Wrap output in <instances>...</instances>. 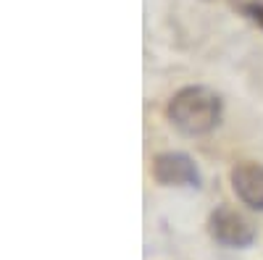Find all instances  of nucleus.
I'll use <instances>...</instances> for the list:
<instances>
[{
  "label": "nucleus",
  "mask_w": 263,
  "mask_h": 260,
  "mask_svg": "<svg viewBox=\"0 0 263 260\" xmlns=\"http://www.w3.org/2000/svg\"><path fill=\"white\" fill-rule=\"evenodd\" d=\"M237 8L242 11L255 27H260L263 29V0H239L237 3Z\"/></svg>",
  "instance_id": "obj_5"
},
{
  "label": "nucleus",
  "mask_w": 263,
  "mask_h": 260,
  "mask_svg": "<svg viewBox=\"0 0 263 260\" xmlns=\"http://www.w3.org/2000/svg\"><path fill=\"white\" fill-rule=\"evenodd\" d=\"M224 103L213 92L211 87L203 84H190L182 87L179 92H174V97L166 105V116L174 124V129H179L187 137H203L221 124Z\"/></svg>",
  "instance_id": "obj_1"
},
{
  "label": "nucleus",
  "mask_w": 263,
  "mask_h": 260,
  "mask_svg": "<svg viewBox=\"0 0 263 260\" xmlns=\"http://www.w3.org/2000/svg\"><path fill=\"white\" fill-rule=\"evenodd\" d=\"M208 234H211L213 242L224 245V247H232V250H245L255 242L253 221L245 218L242 213L229 208V205L216 208L208 215Z\"/></svg>",
  "instance_id": "obj_2"
},
{
  "label": "nucleus",
  "mask_w": 263,
  "mask_h": 260,
  "mask_svg": "<svg viewBox=\"0 0 263 260\" xmlns=\"http://www.w3.org/2000/svg\"><path fill=\"white\" fill-rule=\"evenodd\" d=\"M232 189L239 197V203L248 205L250 210L263 213V163L242 161L229 171Z\"/></svg>",
  "instance_id": "obj_4"
},
{
  "label": "nucleus",
  "mask_w": 263,
  "mask_h": 260,
  "mask_svg": "<svg viewBox=\"0 0 263 260\" xmlns=\"http://www.w3.org/2000/svg\"><path fill=\"white\" fill-rule=\"evenodd\" d=\"M153 179L161 187H200V168L187 153L166 150L153 158Z\"/></svg>",
  "instance_id": "obj_3"
}]
</instances>
